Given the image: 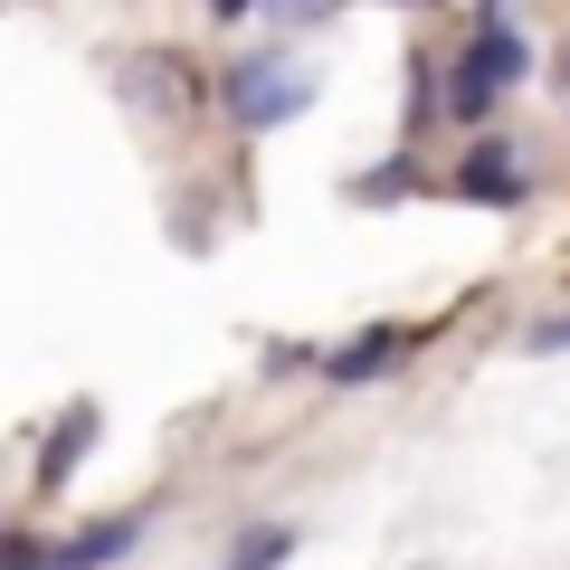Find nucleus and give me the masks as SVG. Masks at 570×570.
I'll return each mask as SVG.
<instances>
[{
	"label": "nucleus",
	"mask_w": 570,
	"mask_h": 570,
	"mask_svg": "<svg viewBox=\"0 0 570 570\" xmlns=\"http://www.w3.org/2000/svg\"><path fill=\"white\" fill-rule=\"evenodd\" d=\"M523 77H532V48L504 29V10H475V39L456 48V67L438 77V105H448L456 124H485Z\"/></svg>",
	"instance_id": "nucleus-1"
},
{
	"label": "nucleus",
	"mask_w": 570,
	"mask_h": 570,
	"mask_svg": "<svg viewBox=\"0 0 570 570\" xmlns=\"http://www.w3.org/2000/svg\"><path fill=\"white\" fill-rule=\"evenodd\" d=\"M219 105L238 115V134H266V124H295L314 105V77L295 58H238L219 77Z\"/></svg>",
	"instance_id": "nucleus-2"
},
{
	"label": "nucleus",
	"mask_w": 570,
	"mask_h": 570,
	"mask_svg": "<svg viewBox=\"0 0 570 570\" xmlns=\"http://www.w3.org/2000/svg\"><path fill=\"white\" fill-rule=\"evenodd\" d=\"M456 200H475V209H523V200H532L523 153H504V142H475L466 163H456Z\"/></svg>",
	"instance_id": "nucleus-3"
},
{
	"label": "nucleus",
	"mask_w": 570,
	"mask_h": 570,
	"mask_svg": "<svg viewBox=\"0 0 570 570\" xmlns=\"http://www.w3.org/2000/svg\"><path fill=\"white\" fill-rule=\"evenodd\" d=\"M96 400H77V409H67V419H58V438H48V448H39V494H58L67 485V475H77V456L86 448H96Z\"/></svg>",
	"instance_id": "nucleus-4"
},
{
	"label": "nucleus",
	"mask_w": 570,
	"mask_h": 570,
	"mask_svg": "<svg viewBox=\"0 0 570 570\" xmlns=\"http://www.w3.org/2000/svg\"><path fill=\"white\" fill-rule=\"evenodd\" d=\"M134 542H142V523L124 513V523H96V532H77V542H58V551L39 561V570H115V561H124Z\"/></svg>",
	"instance_id": "nucleus-5"
},
{
	"label": "nucleus",
	"mask_w": 570,
	"mask_h": 570,
	"mask_svg": "<svg viewBox=\"0 0 570 570\" xmlns=\"http://www.w3.org/2000/svg\"><path fill=\"white\" fill-rule=\"evenodd\" d=\"M400 352H409V333L371 324L362 343H343V352H333V362H324V381H333V390H352V381H371V371H390V362H400Z\"/></svg>",
	"instance_id": "nucleus-6"
},
{
	"label": "nucleus",
	"mask_w": 570,
	"mask_h": 570,
	"mask_svg": "<svg viewBox=\"0 0 570 570\" xmlns=\"http://www.w3.org/2000/svg\"><path fill=\"white\" fill-rule=\"evenodd\" d=\"M285 551H295V532H285V523H257V532H238V551H228L219 570H285Z\"/></svg>",
	"instance_id": "nucleus-7"
},
{
	"label": "nucleus",
	"mask_w": 570,
	"mask_h": 570,
	"mask_svg": "<svg viewBox=\"0 0 570 570\" xmlns=\"http://www.w3.org/2000/svg\"><path fill=\"white\" fill-rule=\"evenodd\" d=\"M400 190H409V163H381V171L362 181V200H400Z\"/></svg>",
	"instance_id": "nucleus-8"
},
{
	"label": "nucleus",
	"mask_w": 570,
	"mask_h": 570,
	"mask_svg": "<svg viewBox=\"0 0 570 570\" xmlns=\"http://www.w3.org/2000/svg\"><path fill=\"white\" fill-rule=\"evenodd\" d=\"M532 352H570V314H561V324H542V333H532Z\"/></svg>",
	"instance_id": "nucleus-9"
},
{
	"label": "nucleus",
	"mask_w": 570,
	"mask_h": 570,
	"mask_svg": "<svg viewBox=\"0 0 570 570\" xmlns=\"http://www.w3.org/2000/svg\"><path fill=\"white\" fill-rule=\"evenodd\" d=\"M209 10H219V20H247V10H257V0H209Z\"/></svg>",
	"instance_id": "nucleus-10"
}]
</instances>
